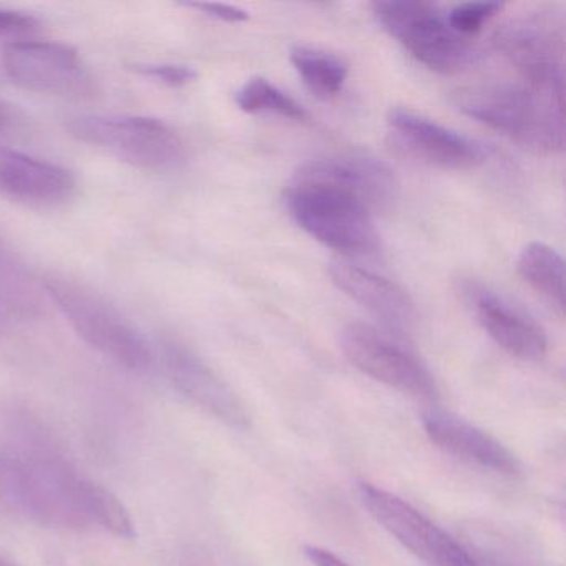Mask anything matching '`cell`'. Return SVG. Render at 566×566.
<instances>
[{"label": "cell", "mask_w": 566, "mask_h": 566, "mask_svg": "<svg viewBox=\"0 0 566 566\" xmlns=\"http://www.w3.org/2000/svg\"><path fill=\"white\" fill-rule=\"evenodd\" d=\"M67 132L138 170L167 174L185 161L180 135L158 118L142 115H81L69 120Z\"/></svg>", "instance_id": "cell-3"}, {"label": "cell", "mask_w": 566, "mask_h": 566, "mask_svg": "<svg viewBox=\"0 0 566 566\" xmlns=\"http://www.w3.org/2000/svg\"><path fill=\"white\" fill-rule=\"evenodd\" d=\"M291 64L300 74L301 81L316 97L329 101L343 92L347 81V65L336 55L311 48H294Z\"/></svg>", "instance_id": "cell-18"}, {"label": "cell", "mask_w": 566, "mask_h": 566, "mask_svg": "<svg viewBox=\"0 0 566 566\" xmlns=\"http://www.w3.org/2000/svg\"><path fill=\"white\" fill-rule=\"evenodd\" d=\"M75 191L77 180L67 168L0 145V197L48 210L71 201Z\"/></svg>", "instance_id": "cell-13"}, {"label": "cell", "mask_w": 566, "mask_h": 566, "mask_svg": "<svg viewBox=\"0 0 566 566\" xmlns=\"http://www.w3.org/2000/svg\"><path fill=\"white\" fill-rule=\"evenodd\" d=\"M357 495L367 513L427 566H483L469 548L400 496L367 482L359 483Z\"/></svg>", "instance_id": "cell-7"}, {"label": "cell", "mask_w": 566, "mask_h": 566, "mask_svg": "<svg viewBox=\"0 0 566 566\" xmlns=\"http://www.w3.org/2000/svg\"><path fill=\"white\" fill-rule=\"evenodd\" d=\"M296 181L326 185L366 205L369 211L387 210L397 198L394 171L376 158L337 155L303 165Z\"/></svg>", "instance_id": "cell-14"}, {"label": "cell", "mask_w": 566, "mask_h": 566, "mask_svg": "<svg viewBox=\"0 0 566 566\" xmlns=\"http://www.w3.org/2000/svg\"><path fill=\"white\" fill-rule=\"evenodd\" d=\"M19 463L12 453H0V516L15 518Z\"/></svg>", "instance_id": "cell-21"}, {"label": "cell", "mask_w": 566, "mask_h": 566, "mask_svg": "<svg viewBox=\"0 0 566 566\" xmlns=\"http://www.w3.org/2000/svg\"><path fill=\"white\" fill-rule=\"evenodd\" d=\"M237 105L247 114H271L287 120H307L303 105L263 77L250 78L237 92Z\"/></svg>", "instance_id": "cell-19"}, {"label": "cell", "mask_w": 566, "mask_h": 566, "mask_svg": "<svg viewBox=\"0 0 566 566\" xmlns=\"http://www.w3.org/2000/svg\"><path fill=\"white\" fill-rule=\"evenodd\" d=\"M42 286L75 334L92 349L132 373H147L154 367L155 353L147 337L97 291L59 274L45 277Z\"/></svg>", "instance_id": "cell-2"}, {"label": "cell", "mask_w": 566, "mask_h": 566, "mask_svg": "<svg viewBox=\"0 0 566 566\" xmlns=\"http://www.w3.org/2000/svg\"><path fill=\"white\" fill-rule=\"evenodd\" d=\"M18 128V115L12 111L11 105L0 101V137Z\"/></svg>", "instance_id": "cell-26"}, {"label": "cell", "mask_w": 566, "mask_h": 566, "mask_svg": "<svg viewBox=\"0 0 566 566\" xmlns=\"http://www.w3.org/2000/svg\"><path fill=\"white\" fill-rule=\"evenodd\" d=\"M187 8L197 9V11L203 12L205 15L218 19V21L228 22V24H238V22H244L250 19L244 9L237 8V6L228 4H214V2H190Z\"/></svg>", "instance_id": "cell-24"}, {"label": "cell", "mask_w": 566, "mask_h": 566, "mask_svg": "<svg viewBox=\"0 0 566 566\" xmlns=\"http://www.w3.org/2000/svg\"><path fill=\"white\" fill-rule=\"evenodd\" d=\"M457 293L480 327L510 356L523 360H542L546 356L545 331L502 294L472 277L459 281Z\"/></svg>", "instance_id": "cell-10"}, {"label": "cell", "mask_w": 566, "mask_h": 566, "mask_svg": "<svg viewBox=\"0 0 566 566\" xmlns=\"http://www.w3.org/2000/svg\"><path fill=\"white\" fill-rule=\"evenodd\" d=\"M340 347L356 369L377 382L417 399L433 400L439 397L429 369L389 334L369 324L353 323L340 334Z\"/></svg>", "instance_id": "cell-8"}, {"label": "cell", "mask_w": 566, "mask_h": 566, "mask_svg": "<svg viewBox=\"0 0 566 566\" xmlns=\"http://www.w3.org/2000/svg\"><path fill=\"white\" fill-rule=\"evenodd\" d=\"M291 218L324 247L344 254L377 250L379 237L369 208L326 185L293 181L284 195Z\"/></svg>", "instance_id": "cell-4"}, {"label": "cell", "mask_w": 566, "mask_h": 566, "mask_svg": "<svg viewBox=\"0 0 566 566\" xmlns=\"http://www.w3.org/2000/svg\"><path fill=\"white\" fill-rule=\"evenodd\" d=\"M0 64L12 84L34 94L87 101L98 92L97 78L81 54L67 44L11 42L2 51Z\"/></svg>", "instance_id": "cell-6"}, {"label": "cell", "mask_w": 566, "mask_h": 566, "mask_svg": "<svg viewBox=\"0 0 566 566\" xmlns=\"http://www.w3.org/2000/svg\"><path fill=\"white\" fill-rule=\"evenodd\" d=\"M565 22L552 12L510 21L496 34L500 52L533 84L565 85Z\"/></svg>", "instance_id": "cell-9"}, {"label": "cell", "mask_w": 566, "mask_h": 566, "mask_svg": "<svg viewBox=\"0 0 566 566\" xmlns=\"http://www.w3.org/2000/svg\"><path fill=\"white\" fill-rule=\"evenodd\" d=\"M387 134L407 157L442 170H470L485 161L482 145L406 108L390 111Z\"/></svg>", "instance_id": "cell-11"}, {"label": "cell", "mask_w": 566, "mask_h": 566, "mask_svg": "<svg viewBox=\"0 0 566 566\" xmlns=\"http://www.w3.org/2000/svg\"><path fill=\"white\" fill-rule=\"evenodd\" d=\"M329 276L346 296L373 314L390 333L400 336L416 326V304L399 284L346 260L333 261Z\"/></svg>", "instance_id": "cell-15"}, {"label": "cell", "mask_w": 566, "mask_h": 566, "mask_svg": "<svg viewBox=\"0 0 566 566\" xmlns=\"http://www.w3.org/2000/svg\"><path fill=\"white\" fill-rule=\"evenodd\" d=\"M135 72L144 77L154 78L158 84L174 88L187 87V85L193 84L198 77L195 69L178 64L135 65Z\"/></svg>", "instance_id": "cell-22"}, {"label": "cell", "mask_w": 566, "mask_h": 566, "mask_svg": "<svg viewBox=\"0 0 566 566\" xmlns=\"http://www.w3.org/2000/svg\"><path fill=\"white\" fill-rule=\"evenodd\" d=\"M0 566H18L15 563H12L11 559L6 558V556L0 555Z\"/></svg>", "instance_id": "cell-27"}, {"label": "cell", "mask_w": 566, "mask_h": 566, "mask_svg": "<svg viewBox=\"0 0 566 566\" xmlns=\"http://www.w3.org/2000/svg\"><path fill=\"white\" fill-rule=\"evenodd\" d=\"M422 426L430 442L459 459L502 475L522 473V463L515 453L510 452L495 437L455 413L427 410L422 416Z\"/></svg>", "instance_id": "cell-16"}, {"label": "cell", "mask_w": 566, "mask_h": 566, "mask_svg": "<svg viewBox=\"0 0 566 566\" xmlns=\"http://www.w3.org/2000/svg\"><path fill=\"white\" fill-rule=\"evenodd\" d=\"M502 9L503 4L500 2H465L450 11L447 22L457 34L467 38V35L476 34Z\"/></svg>", "instance_id": "cell-20"}, {"label": "cell", "mask_w": 566, "mask_h": 566, "mask_svg": "<svg viewBox=\"0 0 566 566\" xmlns=\"http://www.w3.org/2000/svg\"><path fill=\"white\" fill-rule=\"evenodd\" d=\"M161 357L168 379L190 402L231 429L244 430L250 426V416L240 397L193 350L175 340H165Z\"/></svg>", "instance_id": "cell-12"}, {"label": "cell", "mask_w": 566, "mask_h": 566, "mask_svg": "<svg viewBox=\"0 0 566 566\" xmlns=\"http://www.w3.org/2000/svg\"><path fill=\"white\" fill-rule=\"evenodd\" d=\"M304 555L314 566H350L349 563L334 555L331 549L321 548L316 545L304 546Z\"/></svg>", "instance_id": "cell-25"}, {"label": "cell", "mask_w": 566, "mask_h": 566, "mask_svg": "<svg viewBox=\"0 0 566 566\" xmlns=\"http://www.w3.org/2000/svg\"><path fill=\"white\" fill-rule=\"evenodd\" d=\"M373 11L384 31L430 71L450 75L469 64L472 49L467 38L450 28L436 6L413 0H390L374 2Z\"/></svg>", "instance_id": "cell-5"}, {"label": "cell", "mask_w": 566, "mask_h": 566, "mask_svg": "<svg viewBox=\"0 0 566 566\" xmlns=\"http://www.w3.org/2000/svg\"><path fill=\"white\" fill-rule=\"evenodd\" d=\"M457 107L538 155L565 150V85L490 82L460 88Z\"/></svg>", "instance_id": "cell-1"}, {"label": "cell", "mask_w": 566, "mask_h": 566, "mask_svg": "<svg viewBox=\"0 0 566 566\" xmlns=\"http://www.w3.org/2000/svg\"><path fill=\"white\" fill-rule=\"evenodd\" d=\"M38 25V19L25 12L0 9V35L31 34Z\"/></svg>", "instance_id": "cell-23"}, {"label": "cell", "mask_w": 566, "mask_h": 566, "mask_svg": "<svg viewBox=\"0 0 566 566\" xmlns=\"http://www.w3.org/2000/svg\"><path fill=\"white\" fill-rule=\"evenodd\" d=\"M522 280L559 316L565 313V261L545 243H530L516 260Z\"/></svg>", "instance_id": "cell-17"}]
</instances>
